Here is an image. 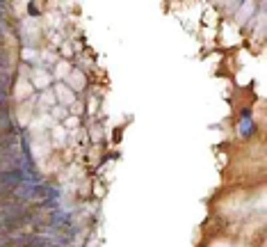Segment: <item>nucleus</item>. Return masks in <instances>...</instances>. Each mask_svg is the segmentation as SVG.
<instances>
[{
  "label": "nucleus",
  "mask_w": 267,
  "mask_h": 247,
  "mask_svg": "<svg viewBox=\"0 0 267 247\" xmlns=\"http://www.w3.org/2000/svg\"><path fill=\"white\" fill-rule=\"evenodd\" d=\"M240 133H242V138H249V135L253 133V121H251V117H249V110H242Z\"/></svg>",
  "instance_id": "1"
},
{
  "label": "nucleus",
  "mask_w": 267,
  "mask_h": 247,
  "mask_svg": "<svg viewBox=\"0 0 267 247\" xmlns=\"http://www.w3.org/2000/svg\"><path fill=\"white\" fill-rule=\"evenodd\" d=\"M10 114V101H7V89L0 87V117Z\"/></svg>",
  "instance_id": "2"
},
{
  "label": "nucleus",
  "mask_w": 267,
  "mask_h": 247,
  "mask_svg": "<svg viewBox=\"0 0 267 247\" xmlns=\"http://www.w3.org/2000/svg\"><path fill=\"white\" fill-rule=\"evenodd\" d=\"M51 220H53V224H69V220H71V215L69 213H62V211H53L51 213Z\"/></svg>",
  "instance_id": "3"
},
{
  "label": "nucleus",
  "mask_w": 267,
  "mask_h": 247,
  "mask_svg": "<svg viewBox=\"0 0 267 247\" xmlns=\"http://www.w3.org/2000/svg\"><path fill=\"white\" fill-rule=\"evenodd\" d=\"M7 62H10V55H7V51L0 44V69H7Z\"/></svg>",
  "instance_id": "4"
},
{
  "label": "nucleus",
  "mask_w": 267,
  "mask_h": 247,
  "mask_svg": "<svg viewBox=\"0 0 267 247\" xmlns=\"http://www.w3.org/2000/svg\"><path fill=\"white\" fill-rule=\"evenodd\" d=\"M5 32H7V21L0 19V44H3V37H5Z\"/></svg>",
  "instance_id": "5"
},
{
  "label": "nucleus",
  "mask_w": 267,
  "mask_h": 247,
  "mask_svg": "<svg viewBox=\"0 0 267 247\" xmlns=\"http://www.w3.org/2000/svg\"><path fill=\"white\" fill-rule=\"evenodd\" d=\"M7 12V3H0V19H3V14Z\"/></svg>",
  "instance_id": "6"
},
{
  "label": "nucleus",
  "mask_w": 267,
  "mask_h": 247,
  "mask_svg": "<svg viewBox=\"0 0 267 247\" xmlns=\"http://www.w3.org/2000/svg\"><path fill=\"white\" fill-rule=\"evenodd\" d=\"M0 87H3V85H0Z\"/></svg>",
  "instance_id": "7"
}]
</instances>
